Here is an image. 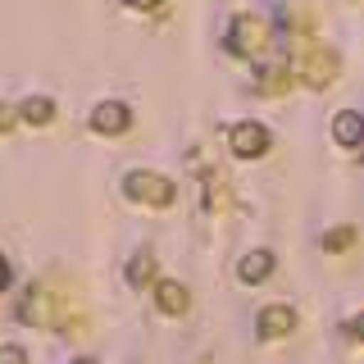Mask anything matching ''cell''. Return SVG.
<instances>
[{
	"label": "cell",
	"mask_w": 364,
	"mask_h": 364,
	"mask_svg": "<svg viewBox=\"0 0 364 364\" xmlns=\"http://www.w3.org/2000/svg\"><path fill=\"white\" fill-rule=\"evenodd\" d=\"M200 364H210V360H200Z\"/></svg>",
	"instance_id": "ffe728a7"
},
{
	"label": "cell",
	"mask_w": 364,
	"mask_h": 364,
	"mask_svg": "<svg viewBox=\"0 0 364 364\" xmlns=\"http://www.w3.org/2000/svg\"><path fill=\"white\" fill-rule=\"evenodd\" d=\"M337 141L341 146H360V132H364V119H360V114L355 109H346V114H337Z\"/></svg>",
	"instance_id": "8fae6325"
},
{
	"label": "cell",
	"mask_w": 364,
	"mask_h": 364,
	"mask_svg": "<svg viewBox=\"0 0 364 364\" xmlns=\"http://www.w3.org/2000/svg\"><path fill=\"white\" fill-rule=\"evenodd\" d=\"M296 73H301L310 87H328V82L337 77V55H333V50H310V55L301 60V68H296Z\"/></svg>",
	"instance_id": "5b68a950"
},
{
	"label": "cell",
	"mask_w": 364,
	"mask_h": 364,
	"mask_svg": "<svg viewBox=\"0 0 364 364\" xmlns=\"http://www.w3.org/2000/svg\"><path fill=\"white\" fill-rule=\"evenodd\" d=\"M296 328V310L291 305H269L264 314H259V333L264 337H287Z\"/></svg>",
	"instance_id": "52a82bcc"
},
{
	"label": "cell",
	"mask_w": 364,
	"mask_h": 364,
	"mask_svg": "<svg viewBox=\"0 0 364 364\" xmlns=\"http://www.w3.org/2000/svg\"><path fill=\"white\" fill-rule=\"evenodd\" d=\"M123 191H128V200H136V205H155V210L173 205V196H178V187H173L164 173H146V168H132V173L123 178Z\"/></svg>",
	"instance_id": "6da1fadb"
},
{
	"label": "cell",
	"mask_w": 364,
	"mask_h": 364,
	"mask_svg": "<svg viewBox=\"0 0 364 364\" xmlns=\"http://www.w3.org/2000/svg\"><path fill=\"white\" fill-rule=\"evenodd\" d=\"M223 200H228V187H223V178H219V173H210V178H205V205L214 210V205H223Z\"/></svg>",
	"instance_id": "5bb4252c"
},
{
	"label": "cell",
	"mask_w": 364,
	"mask_h": 364,
	"mask_svg": "<svg viewBox=\"0 0 364 364\" xmlns=\"http://www.w3.org/2000/svg\"><path fill=\"white\" fill-rule=\"evenodd\" d=\"M0 364H28V350L23 346H0Z\"/></svg>",
	"instance_id": "9a60e30c"
},
{
	"label": "cell",
	"mask_w": 364,
	"mask_h": 364,
	"mask_svg": "<svg viewBox=\"0 0 364 364\" xmlns=\"http://www.w3.org/2000/svg\"><path fill=\"white\" fill-rule=\"evenodd\" d=\"M5 282H9V264H5V255H0V291H5Z\"/></svg>",
	"instance_id": "e0dca14e"
},
{
	"label": "cell",
	"mask_w": 364,
	"mask_h": 364,
	"mask_svg": "<svg viewBox=\"0 0 364 364\" xmlns=\"http://www.w3.org/2000/svg\"><path fill=\"white\" fill-rule=\"evenodd\" d=\"M291 68H282V64H273V68H259V77H255V91H264V96H278V91H287L291 87Z\"/></svg>",
	"instance_id": "9c48e42d"
},
{
	"label": "cell",
	"mask_w": 364,
	"mask_h": 364,
	"mask_svg": "<svg viewBox=\"0 0 364 364\" xmlns=\"http://www.w3.org/2000/svg\"><path fill=\"white\" fill-rule=\"evenodd\" d=\"M350 242H355V228H350V223H341V228H333V232L323 237V250H333V255H337V250H346Z\"/></svg>",
	"instance_id": "4fadbf2b"
},
{
	"label": "cell",
	"mask_w": 364,
	"mask_h": 364,
	"mask_svg": "<svg viewBox=\"0 0 364 364\" xmlns=\"http://www.w3.org/2000/svg\"><path fill=\"white\" fill-rule=\"evenodd\" d=\"M155 305L164 314H182L191 305V296H187V287L182 282H173V278H164V282H155Z\"/></svg>",
	"instance_id": "8992f818"
},
{
	"label": "cell",
	"mask_w": 364,
	"mask_h": 364,
	"mask_svg": "<svg viewBox=\"0 0 364 364\" xmlns=\"http://www.w3.org/2000/svg\"><path fill=\"white\" fill-rule=\"evenodd\" d=\"M73 364H91V360H73Z\"/></svg>",
	"instance_id": "d6986e66"
},
{
	"label": "cell",
	"mask_w": 364,
	"mask_h": 364,
	"mask_svg": "<svg viewBox=\"0 0 364 364\" xmlns=\"http://www.w3.org/2000/svg\"><path fill=\"white\" fill-rule=\"evenodd\" d=\"M237 273H242V282H264L273 273V255L269 250H250L242 264H237Z\"/></svg>",
	"instance_id": "ba28073f"
},
{
	"label": "cell",
	"mask_w": 364,
	"mask_h": 364,
	"mask_svg": "<svg viewBox=\"0 0 364 364\" xmlns=\"http://www.w3.org/2000/svg\"><path fill=\"white\" fill-rule=\"evenodd\" d=\"M128 5H132V9H155L159 0H128Z\"/></svg>",
	"instance_id": "ac0fdd59"
},
{
	"label": "cell",
	"mask_w": 364,
	"mask_h": 364,
	"mask_svg": "<svg viewBox=\"0 0 364 364\" xmlns=\"http://www.w3.org/2000/svg\"><path fill=\"white\" fill-rule=\"evenodd\" d=\"M264 46H269V23L264 18H255V14H237L232 18V28H228V50H232V55L255 60Z\"/></svg>",
	"instance_id": "7a4b0ae2"
},
{
	"label": "cell",
	"mask_w": 364,
	"mask_h": 364,
	"mask_svg": "<svg viewBox=\"0 0 364 364\" xmlns=\"http://www.w3.org/2000/svg\"><path fill=\"white\" fill-rule=\"evenodd\" d=\"M128 123H132V114H128V105H123V100H105V105L91 109V128L105 132V136L128 132Z\"/></svg>",
	"instance_id": "277c9868"
},
{
	"label": "cell",
	"mask_w": 364,
	"mask_h": 364,
	"mask_svg": "<svg viewBox=\"0 0 364 364\" xmlns=\"http://www.w3.org/2000/svg\"><path fill=\"white\" fill-rule=\"evenodd\" d=\"M50 119H55V100H50V96H32V100H23V123H32V128H46Z\"/></svg>",
	"instance_id": "30bf717a"
},
{
	"label": "cell",
	"mask_w": 364,
	"mask_h": 364,
	"mask_svg": "<svg viewBox=\"0 0 364 364\" xmlns=\"http://www.w3.org/2000/svg\"><path fill=\"white\" fill-rule=\"evenodd\" d=\"M151 278H155V259H151V255H132V264H128V282H132V287H146Z\"/></svg>",
	"instance_id": "7c38bea8"
},
{
	"label": "cell",
	"mask_w": 364,
	"mask_h": 364,
	"mask_svg": "<svg viewBox=\"0 0 364 364\" xmlns=\"http://www.w3.org/2000/svg\"><path fill=\"white\" fill-rule=\"evenodd\" d=\"M228 146H232L237 159H259L269 151V128L264 123H237V128L228 132Z\"/></svg>",
	"instance_id": "3957f363"
},
{
	"label": "cell",
	"mask_w": 364,
	"mask_h": 364,
	"mask_svg": "<svg viewBox=\"0 0 364 364\" xmlns=\"http://www.w3.org/2000/svg\"><path fill=\"white\" fill-rule=\"evenodd\" d=\"M9 123H14V109H9V105H0V132H5Z\"/></svg>",
	"instance_id": "2e32d148"
}]
</instances>
